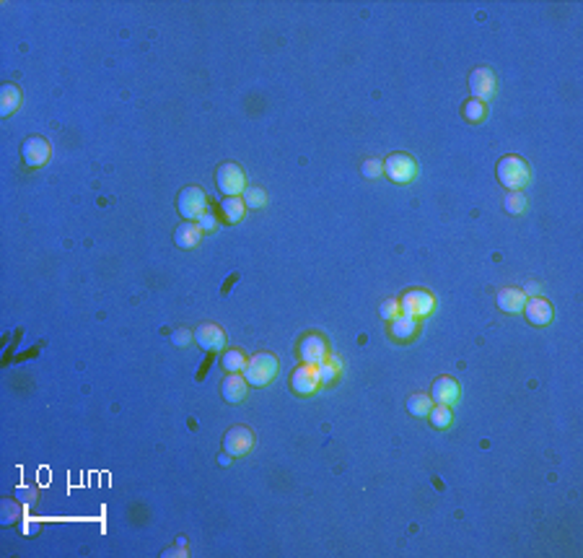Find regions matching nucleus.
Listing matches in <instances>:
<instances>
[{
    "instance_id": "19",
    "label": "nucleus",
    "mask_w": 583,
    "mask_h": 558,
    "mask_svg": "<svg viewBox=\"0 0 583 558\" xmlns=\"http://www.w3.org/2000/svg\"><path fill=\"white\" fill-rule=\"evenodd\" d=\"M19 104H21V89L16 83H6L0 89V115L8 117V115H13V112L19 110Z\"/></svg>"
},
{
    "instance_id": "31",
    "label": "nucleus",
    "mask_w": 583,
    "mask_h": 558,
    "mask_svg": "<svg viewBox=\"0 0 583 558\" xmlns=\"http://www.w3.org/2000/svg\"><path fill=\"white\" fill-rule=\"evenodd\" d=\"M197 223H200L202 231H215V226H218V219H215V213H213V211H205L200 219H197Z\"/></svg>"
},
{
    "instance_id": "8",
    "label": "nucleus",
    "mask_w": 583,
    "mask_h": 558,
    "mask_svg": "<svg viewBox=\"0 0 583 558\" xmlns=\"http://www.w3.org/2000/svg\"><path fill=\"white\" fill-rule=\"evenodd\" d=\"M384 174L394 184H407L418 177V164H415V159L410 154H392L384 161Z\"/></svg>"
},
{
    "instance_id": "21",
    "label": "nucleus",
    "mask_w": 583,
    "mask_h": 558,
    "mask_svg": "<svg viewBox=\"0 0 583 558\" xmlns=\"http://www.w3.org/2000/svg\"><path fill=\"white\" fill-rule=\"evenodd\" d=\"M220 213H223V219H226L228 223H238V221L244 219L246 205L241 198H223V200H220Z\"/></svg>"
},
{
    "instance_id": "7",
    "label": "nucleus",
    "mask_w": 583,
    "mask_h": 558,
    "mask_svg": "<svg viewBox=\"0 0 583 558\" xmlns=\"http://www.w3.org/2000/svg\"><path fill=\"white\" fill-rule=\"evenodd\" d=\"M495 91H498V78H495V71L487 68V65L474 68L472 73H469V94H472V99L487 104V101L495 96Z\"/></svg>"
},
{
    "instance_id": "16",
    "label": "nucleus",
    "mask_w": 583,
    "mask_h": 558,
    "mask_svg": "<svg viewBox=\"0 0 583 558\" xmlns=\"http://www.w3.org/2000/svg\"><path fill=\"white\" fill-rule=\"evenodd\" d=\"M246 387H249V382L244 379L241 372H236V374H226V379L220 382V395H223L226 403H241L246 397Z\"/></svg>"
},
{
    "instance_id": "28",
    "label": "nucleus",
    "mask_w": 583,
    "mask_h": 558,
    "mask_svg": "<svg viewBox=\"0 0 583 558\" xmlns=\"http://www.w3.org/2000/svg\"><path fill=\"white\" fill-rule=\"evenodd\" d=\"M0 509H3V524H13V522L19 520L21 514H24V509H21L19 501H13V499H3V504H0Z\"/></svg>"
},
{
    "instance_id": "3",
    "label": "nucleus",
    "mask_w": 583,
    "mask_h": 558,
    "mask_svg": "<svg viewBox=\"0 0 583 558\" xmlns=\"http://www.w3.org/2000/svg\"><path fill=\"white\" fill-rule=\"evenodd\" d=\"M215 184H218V190L223 198H238V195H244V190H246L244 169L238 164H234V161L220 164L218 172H215Z\"/></svg>"
},
{
    "instance_id": "4",
    "label": "nucleus",
    "mask_w": 583,
    "mask_h": 558,
    "mask_svg": "<svg viewBox=\"0 0 583 558\" xmlns=\"http://www.w3.org/2000/svg\"><path fill=\"white\" fill-rule=\"evenodd\" d=\"M176 211H179V216L184 221H197L202 213L208 211V195H205V190L197 187V184L184 187L182 193H179V198H176Z\"/></svg>"
},
{
    "instance_id": "10",
    "label": "nucleus",
    "mask_w": 583,
    "mask_h": 558,
    "mask_svg": "<svg viewBox=\"0 0 583 558\" xmlns=\"http://www.w3.org/2000/svg\"><path fill=\"white\" fill-rule=\"evenodd\" d=\"M255 431L246 429V426H234L226 431L223 436V449H226L231 457H244L255 449Z\"/></svg>"
},
{
    "instance_id": "22",
    "label": "nucleus",
    "mask_w": 583,
    "mask_h": 558,
    "mask_svg": "<svg viewBox=\"0 0 583 558\" xmlns=\"http://www.w3.org/2000/svg\"><path fill=\"white\" fill-rule=\"evenodd\" d=\"M340 372H342V358L340 356H327L324 364H319V374H321V385H335L338 382Z\"/></svg>"
},
{
    "instance_id": "32",
    "label": "nucleus",
    "mask_w": 583,
    "mask_h": 558,
    "mask_svg": "<svg viewBox=\"0 0 583 558\" xmlns=\"http://www.w3.org/2000/svg\"><path fill=\"white\" fill-rule=\"evenodd\" d=\"M172 340L176 346H190V340H195V332H190V330H176L172 335Z\"/></svg>"
},
{
    "instance_id": "35",
    "label": "nucleus",
    "mask_w": 583,
    "mask_h": 558,
    "mask_svg": "<svg viewBox=\"0 0 583 558\" xmlns=\"http://www.w3.org/2000/svg\"><path fill=\"white\" fill-rule=\"evenodd\" d=\"M537 288H539L537 284H529V286H527V291H524V293H534V296H537Z\"/></svg>"
},
{
    "instance_id": "6",
    "label": "nucleus",
    "mask_w": 583,
    "mask_h": 558,
    "mask_svg": "<svg viewBox=\"0 0 583 558\" xmlns=\"http://www.w3.org/2000/svg\"><path fill=\"white\" fill-rule=\"evenodd\" d=\"M288 385H291V392L301 395V397H309V395H314L321 387L319 366L303 364V361H301V364H298L291 372V379H288Z\"/></svg>"
},
{
    "instance_id": "13",
    "label": "nucleus",
    "mask_w": 583,
    "mask_h": 558,
    "mask_svg": "<svg viewBox=\"0 0 583 558\" xmlns=\"http://www.w3.org/2000/svg\"><path fill=\"white\" fill-rule=\"evenodd\" d=\"M462 397V390H459V382L451 379V376H438L436 382L430 385V400L438 405H456Z\"/></svg>"
},
{
    "instance_id": "30",
    "label": "nucleus",
    "mask_w": 583,
    "mask_h": 558,
    "mask_svg": "<svg viewBox=\"0 0 583 558\" xmlns=\"http://www.w3.org/2000/svg\"><path fill=\"white\" fill-rule=\"evenodd\" d=\"M361 172H363L365 179H376V177L384 172V164L381 161H376V159H365L363 166H361Z\"/></svg>"
},
{
    "instance_id": "9",
    "label": "nucleus",
    "mask_w": 583,
    "mask_h": 558,
    "mask_svg": "<svg viewBox=\"0 0 583 558\" xmlns=\"http://www.w3.org/2000/svg\"><path fill=\"white\" fill-rule=\"evenodd\" d=\"M327 356H329L327 338L319 335V332H306V335L298 340V358H301L303 364L319 366L327 361Z\"/></svg>"
},
{
    "instance_id": "12",
    "label": "nucleus",
    "mask_w": 583,
    "mask_h": 558,
    "mask_svg": "<svg viewBox=\"0 0 583 558\" xmlns=\"http://www.w3.org/2000/svg\"><path fill=\"white\" fill-rule=\"evenodd\" d=\"M195 343L205 351V353H215L226 348V332L215 325V322H202L200 328L195 330Z\"/></svg>"
},
{
    "instance_id": "24",
    "label": "nucleus",
    "mask_w": 583,
    "mask_h": 558,
    "mask_svg": "<svg viewBox=\"0 0 583 558\" xmlns=\"http://www.w3.org/2000/svg\"><path fill=\"white\" fill-rule=\"evenodd\" d=\"M428 418H430V426H433V429H448V426H451V418H454V416H451V405L433 403Z\"/></svg>"
},
{
    "instance_id": "1",
    "label": "nucleus",
    "mask_w": 583,
    "mask_h": 558,
    "mask_svg": "<svg viewBox=\"0 0 583 558\" xmlns=\"http://www.w3.org/2000/svg\"><path fill=\"white\" fill-rule=\"evenodd\" d=\"M529 179H531V169H529L527 159H521V156H516V154L503 156L501 164H498V182H501L508 193H513V190H521V193H524V187L529 184Z\"/></svg>"
},
{
    "instance_id": "33",
    "label": "nucleus",
    "mask_w": 583,
    "mask_h": 558,
    "mask_svg": "<svg viewBox=\"0 0 583 558\" xmlns=\"http://www.w3.org/2000/svg\"><path fill=\"white\" fill-rule=\"evenodd\" d=\"M19 499H26V501H31V499H34V491H29V488H19Z\"/></svg>"
},
{
    "instance_id": "34",
    "label": "nucleus",
    "mask_w": 583,
    "mask_h": 558,
    "mask_svg": "<svg viewBox=\"0 0 583 558\" xmlns=\"http://www.w3.org/2000/svg\"><path fill=\"white\" fill-rule=\"evenodd\" d=\"M231 460H234V457H231V455H228V452H226V455H220V457H218V462H220V465H228Z\"/></svg>"
},
{
    "instance_id": "27",
    "label": "nucleus",
    "mask_w": 583,
    "mask_h": 558,
    "mask_svg": "<svg viewBox=\"0 0 583 558\" xmlns=\"http://www.w3.org/2000/svg\"><path fill=\"white\" fill-rule=\"evenodd\" d=\"M264 203H267V193H264L262 187H246L244 190V205L246 208H262Z\"/></svg>"
},
{
    "instance_id": "18",
    "label": "nucleus",
    "mask_w": 583,
    "mask_h": 558,
    "mask_svg": "<svg viewBox=\"0 0 583 558\" xmlns=\"http://www.w3.org/2000/svg\"><path fill=\"white\" fill-rule=\"evenodd\" d=\"M415 332H418V320L410 317V314H397L389 322V335L397 340H410L415 338Z\"/></svg>"
},
{
    "instance_id": "17",
    "label": "nucleus",
    "mask_w": 583,
    "mask_h": 558,
    "mask_svg": "<svg viewBox=\"0 0 583 558\" xmlns=\"http://www.w3.org/2000/svg\"><path fill=\"white\" fill-rule=\"evenodd\" d=\"M524 304H527V293L521 288H501L498 291V307L508 314H519L524 311Z\"/></svg>"
},
{
    "instance_id": "2",
    "label": "nucleus",
    "mask_w": 583,
    "mask_h": 558,
    "mask_svg": "<svg viewBox=\"0 0 583 558\" xmlns=\"http://www.w3.org/2000/svg\"><path fill=\"white\" fill-rule=\"evenodd\" d=\"M278 372H280V361H278V356L264 353L262 351V353H255V356L246 361L241 374H244V379L252 387H267L275 376H278Z\"/></svg>"
},
{
    "instance_id": "20",
    "label": "nucleus",
    "mask_w": 583,
    "mask_h": 558,
    "mask_svg": "<svg viewBox=\"0 0 583 558\" xmlns=\"http://www.w3.org/2000/svg\"><path fill=\"white\" fill-rule=\"evenodd\" d=\"M249 358L244 356V351L241 348H231V351H223V356H220V366H223V372L226 374H236V372H244V366Z\"/></svg>"
},
{
    "instance_id": "15",
    "label": "nucleus",
    "mask_w": 583,
    "mask_h": 558,
    "mask_svg": "<svg viewBox=\"0 0 583 558\" xmlns=\"http://www.w3.org/2000/svg\"><path fill=\"white\" fill-rule=\"evenodd\" d=\"M202 234L205 231L200 229L197 221H182L174 231V244L179 249H195L202 242Z\"/></svg>"
},
{
    "instance_id": "5",
    "label": "nucleus",
    "mask_w": 583,
    "mask_h": 558,
    "mask_svg": "<svg viewBox=\"0 0 583 558\" xmlns=\"http://www.w3.org/2000/svg\"><path fill=\"white\" fill-rule=\"evenodd\" d=\"M400 307L402 314H410L415 320H423V317H428L430 311L436 309V296L425 291V288H410V291H404L400 296Z\"/></svg>"
},
{
    "instance_id": "11",
    "label": "nucleus",
    "mask_w": 583,
    "mask_h": 558,
    "mask_svg": "<svg viewBox=\"0 0 583 558\" xmlns=\"http://www.w3.org/2000/svg\"><path fill=\"white\" fill-rule=\"evenodd\" d=\"M50 156H52V148L47 143V138H42V135H29L26 140H24V146H21V159H24V164H26L29 169L45 166L47 161H50Z\"/></svg>"
},
{
    "instance_id": "25",
    "label": "nucleus",
    "mask_w": 583,
    "mask_h": 558,
    "mask_svg": "<svg viewBox=\"0 0 583 558\" xmlns=\"http://www.w3.org/2000/svg\"><path fill=\"white\" fill-rule=\"evenodd\" d=\"M503 208L510 216H521V213L527 211V195L521 193V190H513V193H508L503 198Z\"/></svg>"
},
{
    "instance_id": "29",
    "label": "nucleus",
    "mask_w": 583,
    "mask_h": 558,
    "mask_svg": "<svg viewBox=\"0 0 583 558\" xmlns=\"http://www.w3.org/2000/svg\"><path fill=\"white\" fill-rule=\"evenodd\" d=\"M379 314H381V320L392 322L397 314H402V307H400V299H384L381 307H379Z\"/></svg>"
},
{
    "instance_id": "26",
    "label": "nucleus",
    "mask_w": 583,
    "mask_h": 558,
    "mask_svg": "<svg viewBox=\"0 0 583 558\" xmlns=\"http://www.w3.org/2000/svg\"><path fill=\"white\" fill-rule=\"evenodd\" d=\"M462 115H464L467 122H483L485 115H487V104H483V101H477V99H469V101H464Z\"/></svg>"
},
{
    "instance_id": "23",
    "label": "nucleus",
    "mask_w": 583,
    "mask_h": 558,
    "mask_svg": "<svg viewBox=\"0 0 583 558\" xmlns=\"http://www.w3.org/2000/svg\"><path fill=\"white\" fill-rule=\"evenodd\" d=\"M430 408H433V400H430V395H410L407 397V413L410 416H415V418H425L430 413Z\"/></svg>"
},
{
    "instance_id": "14",
    "label": "nucleus",
    "mask_w": 583,
    "mask_h": 558,
    "mask_svg": "<svg viewBox=\"0 0 583 558\" xmlns=\"http://www.w3.org/2000/svg\"><path fill=\"white\" fill-rule=\"evenodd\" d=\"M524 314H527V320L531 322V325L547 328V325L552 322V304L547 302L545 296H531V299H527V304H524Z\"/></svg>"
}]
</instances>
